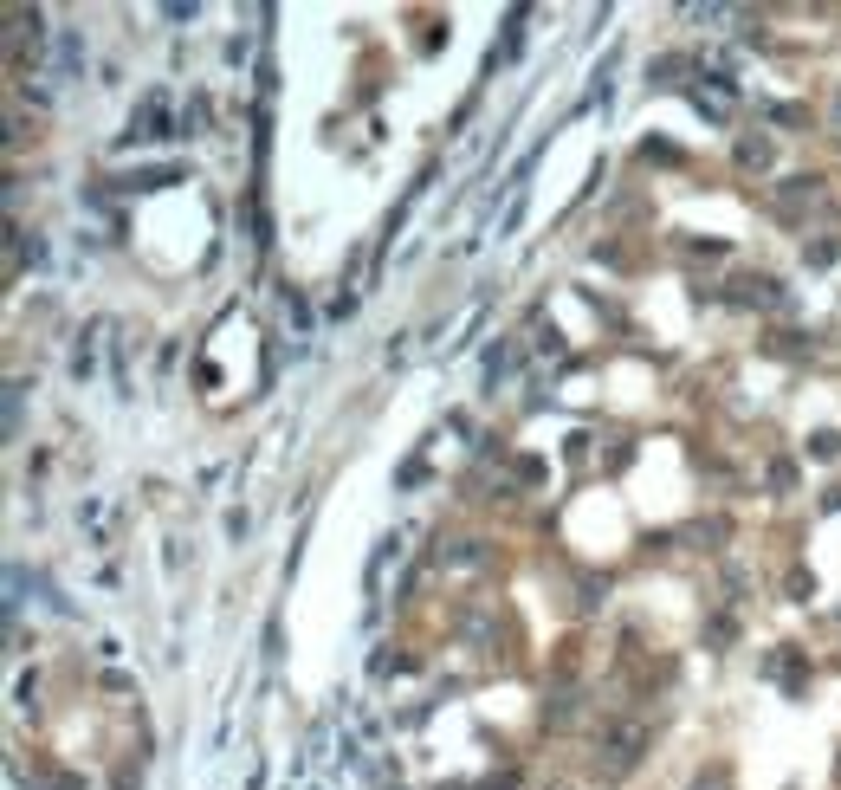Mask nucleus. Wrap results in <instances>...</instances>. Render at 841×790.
Returning a JSON list of instances; mask_svg holds the SVG:
<instances>
[{
  "instance_id": "obj_1",
  "label": "nucleus",
  "mask_w": 841,
  "mask_h": 790,
  "mask_svg": "<svg viewBox=\"0 0 841 790\" xmlns=\"http://www.w3.org/2000/svg\"><path fill=\"white\" fill-rule=\"evenodd\" d=\"M641 745H647V726H615L609 745H602V758H596V771L602 778H628V771L641 765Z\"/></svg>"
},
{
  "instance_id": "obj_2",
  "label": "nucleus",
  "mask_w": 841,
  "mask_h": 790,
  "mask_svg": "<svg viewBox=\"0 0 841 790\" xmlns=\"http://www.w3.org/2000/svg\"><path fill=\"white\" fill-rule=\"evenodd\" d=\"M738 162H744V169H764V162H770V143H764V136H744V143H738Z\"/></svg>"
},
{
  "instance_id": "obj_3",
  "label": "nucleus",
  "mask_w": 841,
  "mask_h": 790,
  "mask_svg": "<svg viewBox=\"0 0 841 790\" xmlns=\"http://www.w3.org/2000/svg\"><path fill=\"white\" fill-rule=\"evenodd\" d=\"M693 790H732V784H725V771H706V778H693Z\"/></svg>"
}]
</instances>
